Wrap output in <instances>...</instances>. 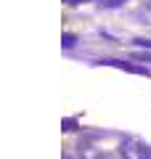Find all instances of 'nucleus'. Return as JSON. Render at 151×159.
Instances as JSON below:
<instances>
[{
    "instance_id": "obj_1",
    "label": "nucleus",
    "mask_w": 151,
    "mask_h": 159,
    "mask_svg": "<svg viewBox=\"0 0 151 159\" xmlns=\"http://www.w3.org/2000/svg\"><path fill=\"white\" fill-rule=\"evenodd\" d=\"M119 157L122 159H151V146H146L138 138H122Z\"/></svg>"
},
{
    "instance_id": "obj_2",
    "label": "nucleus",
    "mask_w": 151,
    "mask_h": 159,
    "mask_svg": "<svg viewBox=\"0 0 151 159\" xmlns=\"http://www.w3.org/2000/svg\"><path fill=\"white\" fill-rule=\"evenodd\" d=\"M112 151H106L103 146H98V143L93 141V135L90 138H82V141L77 143V159H106Z\"/></svg>"
},
{
    "instance_id": "obj_3",
    "label": "nucleus",
    "mask_w": 151,
    "mask_h": 159,
    "mask_svg": "<svg viewBox=\"0 0 151 159\" xmlns=\"http://www.w3.org/2000/svg\"><path fill=\"white\" fill-rule=\"evenodd\" d=\"M101 64H109V66H117V69H125V72H133V74H146V77H149V69H146V66H135V64H130V61H117V58H106V61H101Z\"/></svg>"
},
{
    "instance_id": "obj_4",
    "label": "nucleus",
    "mask_w": 151,
    "mask_h": 159,
    "mask_svg": "<svg viewBox=\"0 0 151 159\" xmlns=\"http://www.w3.org/2000/svg\"><path fill=\"white\" fill-rule=\"evenodd\" d=\"M130 56L135 58V61H143V64H151V51H133Z\"/></svg>"
},
{
    "instance_id": "obj_5",
    "label": "nucleus",
    "mask_w": 151,
    "mask_h": 159,
    "mask_svg": "<svg viewBox=\"0 0 151 159\" xmlns=\"http://www.w3.org/2000/svg\"><path fill=\"white\" fill-rule=\"evenodd\" d=\"M122 3H125V0H101V6H103V8H119Z\"/></svg>"
},
{
    "instance_id": "obj_6",
    "label": "nucleus",
    "mask_w": 151,
    "mask_h": 159,
    "mask_svg": "<svg viewBox=\"0 0 151 159\" xmlns=\"http://www.w3.org/2000/svg\"><path fill=\"white\" fill-rule=\"evenodd\" d=\"M133 43H135V45H140V48H149V51H151V40H143V37H135Z\"/></svg>"
},
{
    "instance_id": "obj_7",
    "label": "nucleus",
    "mask_w": 151,
    "mask_h": 159,
    "mask_svg": "<svg viewBox=\"0 0 151 159\" xmlns=\"http://www.w3.org/2000/svg\"><path fill=\"white\" fill-rule=\"evenodd\" d=\"M74 40H77V37L66 32V34H64V48H72V45H74Z\"/></svg>"
},
{
    "instance_id": "obj_8",
    "label": "nucleus",
    "mask_w": 151,
    "mask_h": 159,
    "mask_svg": "<svg viewBox=\"0 0 151 159\" xmlns=\"http://www.w3.org/2000/svg\"><path fill=\"white\" fill-rule=\"evenodd\" d=\"M66 6H77V3H85V0H64Z\"/></svg>"
},
{
    "instance_id": "obj_9",
    "label": "nucleus",
    "mask_w": 151,
    "mask_h": 159,
    "mask_svg": "<svg viewBox=\"0 0 151 159\" xmlns=\"http://www.w3.org/2000/svg\"><path fill=\"white\" fill-rule=\"evenodd\" d=\"M64 159H74V157H64Z\"/></svg>"
}]
</instances>
